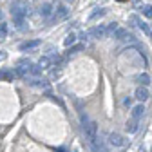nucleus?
<instances>
[{"instance_id": "393cba45", "label": "nucleus", "mask_w": 152, "mask_h": 152, "mask_svg": "<svg viewBox=\"0 0 152 152\" xmlns=\"http://www.w3.org/2000/svg\"><path fill=\"white\" fill-rule=\"evenodd\" d=\"M150 38H152V34H150Z\"/></svg>"}, {"instance_id": "1a4fd4ad", "label": "nucleus", "mask_w": 152, "mask_h": 152, "mask_svg": "<svg viewBox=\"0 0 152 152\" xmlns=\"http://www.w3.org/2000/svg\"><path fill=\"white\" fill-rule=\"evenodd\" d=\"M136 82H138L140 85H145V87H147V85L150 83V76H148L147 72H141V74L136 76Z\"/></svg>"}, {"instance_id": "0eeeda50", "label": "nucleus", "mask_w": 152, "mask_h": 152, "mask_svg": "<svg viewBox=\"0 0 152 152\" xmlns=\"http://www.w3.org/2000/svg\"><path fill=\"white\" fill-rule=\"evenodd\" d=\"M53 13H54V9H53V6H51L49 2H45V4L40 6V15H42L44 18H49Z\"/></svg>"}, {"instance_id": "39448f33", "label": "nucleus", "mask_w": 152, "mask_h": 152, "mask_svg": "<svg viewBox=\"0 0 152 152\" xmlns=\"http://www.w3.org/2000/svg\"><path fill=\"white\" fill-rule=\"evenodd\" d=\"M89 34L94 36V38H103V36H107V27H103V26H96V27H92V29L89 31Z\"/></svg>"}, {"instance_id": "b1692460", "label": "nucleus", "mask_w": 152, "mask_h": 152, "mask_svg": "<svg viewBox=\"0 0 152 152\" xmlns=\"http://www.w3.org/2000/svg\"><path fill=\"white\" fill-rule=\"evenodd\" d=\"M150 150H152V147H150Z\"/></svg>"}, {"instance_id": "aec40b11", "label": "nucleus", "mask_w": 152, "mask_h": 152, "mask_svg": "<svg viewBox=\"0 0 152 152\" xmlns=\"http://www.w3.org/2000/svg\"><path fill=\"white\" fill-rule=\"evenodd\" d=\"M129 20L132 22V26H136V24H138V16H134V15H132V16H129Z\"/></svg>"}, {"instance_id": "a211bd4d", "label": "nucleus", "mask_w": 152, "mask_h": 152, "mask_svg": "<svg viewBox=\"0 0 152 152\" xmlns=\"http://www.w3.org/2000/svg\"><path fill=\"white\" fill-rule=\"evenodd\" d=\"M140 29H141V31H143V33H147V34H148V36H150V34H152V31H150V27H148V26H147V24H143V22H141V24H140Z\"/></svg>"}, {"instance_id": "423d86ee", "label": "nucleus", "mask_w": 152, "mask_h": 152, "mask_svg": "<svg viewBox=\"0 0 152 152\" xmlns=\"http://www.w3.org/2000/svg\"><path fill=\"white\" fill-rule=\"evenodd\" d=\"M40 45V40H27L24 44H20V51H33Z\"/></svg>"}, {"instance_id": "2eb2a0df", "label": "nucleus", "mask_w": 152, "mask_h": 152, "mask_svg": "<svg viewBox=\"0 0 152 152\" xmlns=\"http://www.w3.org/2000/svg\"><path fill=\"white\" fill-rule=\"evenodd\" d=\"M74 42H76V34H72V33H71V34H67V36H65V40H64V44H65L67 47H69V45H72Z\"/></svg>"}, {"instance_id": "412c9836", "label": "nucleus", "mask_w": 152, "mask_h": 152, "mask_svg": "<svg viewBox=\"0 0 152 152\" xmlns=\"http://www.w3.org/2000/svg\"><path fill=\"white\" fill-rule=\"evenodd\" d=\"M134 6H136L138 9H143V2H141V0H134Z\"/></svg>"}, {"instance_id": "4be33fe9", "label": "nucleus", "mask_w": 152, "mask_h": 152, "mask_svg": "<svg viewBox=\"0 0 152 152\" xmlns=\"http://www.w3.org/2000/svg\"><path fill=\"white\" fill-rule=\"evenodd\" d=\"M7 58V54H6V51H0V62H4Z\"/></svg>"}, {"instance_id": "f257e3e1", "label": "nucleus", "mask_w": 152, "mask_h": 152, "mask_svg": "<svg viewBox=\"0 0 152 152\" xmlns=\"http://www.w3.org/2000/svg\"><path fill=\"white\" fill-rule=\"evenodd\" d=\"M11 15L15 24L24 29V18L31 15V4L27 0H11Z\"/></svg>"}, {"instance_id": "dca6fc26", "label": "nucleus", "mask_w": 152, "mask_h": 152, "mask_svg": "<svg viewBox=\"0 0 152 152\" xmlns=\"http://www.w3.org/2000/svg\"><path fill=\"white\" fill-rule=\"evenodd\" d=\"M143 15L147 16V18H152V6H143Z\"/></svg>"}, {"instance_id": "ddd939ff", "label": "nucleus", "mask_w": 152, "mask_h": 152, "mask_svg": "<svg viewBox=\"0 0 152 152\" xmlns=\"http://www.w3.org/2000/svg\"><path fill=\"white\" fill-rule=\"evenodd\" d=\"M38 65L42 67V71H44V69H49V65H51L49 56H42V58H40V62H38Z\"/></svg>"}, {"instance_id": "9b49d317", "label": "nucleus", "mask_w": 152, "mask_h": 152, "mask_svg": "<svg viewBox=\"0 0 152 152\" xmlns=\"http://www.w3.org/2000/svg\"><path fill=\"white\" fill-rule=\"evenodd\" d=\"M143 112H145V107H143V105H136L134 109H132V118L140 120V118L143 116Z\"/></svg>"}, {"instance_id": "a878e982", "label": "nucleus", "mask_w": 152, "mask_h": 152, "mask_svg": "<svg viewBox=\"0 0 152 152\" xmlns=\"http://www.w3.org/2000/svg\"><path fill=\"white\" fill-rule=\"evenodd\" d=\"M0 76H2V74H0Z\"/></svg>"}, {"instance_id": "f8f14e48", "label": "nucleus", "mask_w": 152, "mask_h": 152, "mask_svg": "<svg viewBox=\"0 0 152 152\" xmlns=\"http://www.w3.org/2000/svg\"><path fill=\"white\" fill-rule=\"evenodd\" d=\"M107 11L105 9H102V7H98L96 11H94V13H91V16H89V20H96V18H100V16H103Z\"/></svg>"}, {"instance_id": "20e7f679", "label": "nucleus", "mask_w": 152, "mask_h": 152, "mask_svg": "<svg viewBox=\"0 0 152 152\" xmlns=\"http://www.w3.org/2000/svg\"><path fill=\"white\" fill-rule=\"evenodd\" d=\"M134 96L140 100V102H147L148 100V96H150V94H148V89L145 87V85H141V87H138L136 89V92H134Z\"/></svg>"}, {"instance_id": "9d476101", "label": "nucleus", "mask_w": 152, "mask_h": 152, "mask_svg": "<svg viewBox=\"0 0 152 152\" xmlns=\"http://www.w3.org/2000/svg\"><path fill=\"white\" fill-rule=\"evenodd\" d=\"M125 129H127V132H130V134H132V132H136V130H138V120H136V118L129 120L127 125H125Z\"/></svg>"}, {"instance_id": "6ab92c4d", "label": "nucleus", "mask_w": 152, "mask_h": 152, "mask_svg": "<svg viewBox=\"0 0 152 152\" xmlns=\"http://www.w3.org/2000/svg\"><path fill=\"white\" fill-rule=\"evenodd\" d=\"M6 33H7L6 24H0V40H2V38H6Z\"/></svg>"}, {"instance_id": "5701e85b", "label": "nucleus", "mask_w": 152, "mask_h": 152, "mask_svg": "<svg viewBox=\"0 0 152 152\" xmlns=\"http://www.w3.org/2000/svg\"><path fill=\"white\" fill-rule=\"evenodd\" d=\"M0 18H2V13H0Z\"/></svg>"}, {"instance_id": "6e6552de", "label": "nucleus", "mask_w": 152, "mask_h": 152, "mask_svg": "<svg viewBox=\"0 0 152 152\" xmlns=\"http://www.w3.org/2000/svg\"><path fill=\"white\" fill-rule=\"evenodd\" d=\"M67 16V7L65 6H56L54 9V20H62V18Z\"/></svg>"}, {"instance_id": "f03ea898", "label": "nucleus", "mask_w": 152, "mask_h": 152, "mask_svg": "<svg viewBox=\"0 0 152 152\" xmlns=\"http://www.w3.org/2000/svg\"><path fill=\"white\" fill-rule=\"evenodd\" d=\"M83 129H85V136H87L89 141H94V140H96V134H98V125H96V123H94V121H89Z\"/></svg>"}, {"instance_id": "4468645a", "label": "nucleus", "mask_w": 152, "mask_h": 152, "mask_svg": "<svg viewBox=\"0 0 152 152\" xmlns=\"http://www.w3.org/2000/svg\"><path fill=\"white\" fill-rule=\"evenodd\" d=\"M127 31L125 29H121V27H118V31L116 33H114V38H118V40H125V38H127Z\"/></svg>"}, {"instance_id": "f3484780", "label": "nucleus", "mask_w": 152, "mask_h": 152, "mask_svg": "<svg viewBox=\"0 0 152 152\" xmlns=\"http://www.w3.org/2000/svg\"><path fill=\"white\" fill-rule=\"evenodd\" d=\"M118 31V24H110L109 27H107V34H114Z\"/></svg>"}, {"instance_id": "7ed1b4c3", "label": "nucleus", "mask_w": 152, "mask_h": 152, "mask_svg": "<svg viewBox=\"0 0 152 152\" xmlns=\"http://www.w3.org/2000/svg\"><path fill=\"white\" fill-rule=\"evenodd\" d=\"M109 143H110L112 147H123L127 141L123 140L121 134H116V132H112V134H109Z\"/></svg>"}]
</instances>
